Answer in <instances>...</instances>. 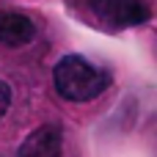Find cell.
Returning <instances> with one entry per match:
<instances>
[{
    "mask_svg": "<svg viewBox=\"0 0 157 157\" xmlns=\"http://www.w3.org/2000/svg\"><path fill=\"white\" fill-rule=\"evenodd\" d=\"M52 86L66 102H91L110 86V72L94 66L83 55H63L52 69Z\"/></svg>",
    "mask_w": 157,
    "mask_h": 157,
    "instance_id": "1",
    "label": "cell"
},
{
    "mask_svg": "<svg viewBox=\"0 0 157 157\" xmlns=\"http://www.w3.org/2000/svg\"><path fill=\"white\" fill-rule=\"evenodd\" d=\"M36 39V22L22 11H0V44L25 47Z\"/></svg>",
    "mask_w": 157,
    "mask_h": 157,
    "instance_id": "4",
    "label": "cell"
},
{
    "mask_svg": "<svg viewBox=\"0 0 157 157\" xmlns=\"http://www.w3.org/2000/svg\"><path fill=\"white\" fill-rule=\"evenodd\" d=\"M86 17L102 30H124L144 25L152 11L144 0H86Z\"/></svg>",
    "mask_w": 157,
    "mask_h": 157,
    "instance_id": "2",
    "label": "cell"
},
{
    "mask_svg": "<svg viewBox=\"0 0 157 157\" xmlns=\"http://www.w3.org/2000/svg\"><path fill=\"white\" fill-rule=\"evenodd\" d=\"M17 157H63V130L58 124L36 127L19 144Z\"/></svg>",
    "mask_w": 157,
    "mask_h": 157,
    "instance_id": "3",
    "label": "cell"
},
{
    "mask_svg": "<svg viewBox=\"0 0 157 157\" xmlns=\"http://www.w3.org/2000/svg\"><path fill=\"white\" fill-rule=\"evenodd\" d=\"M11 99H14V94H11V86H8L6 80H0V119L8 113V108H11Z\"/></svg>",
    "mask_w": 157,
    "mask_h": 157,
    "instance_id": "5",
    "label": "cell"
}]
</instances>
